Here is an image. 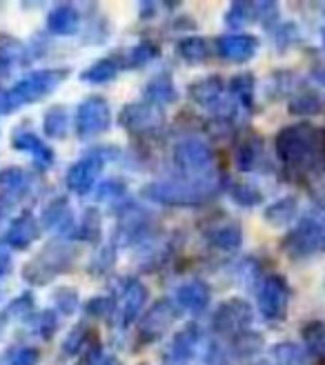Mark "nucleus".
<instances>
[{
    "label": "nucleus",
    "mask_w": 325,
    "mask_h": 365,
    "mask_svg": "<svg viewBox=\"0 0 325 365\" xmlns=\"http://www.w3.org/2000/svg\"><path fill=\"white\" fill-rule=\"evenodd\" d=\"M274 150L290 172H312L325 165V132L310 123H294L279 130Z\"/></svg>",
    "instance_id": "obj_1"
},
{
    "label": "nucleus",
    "mask_w": 325,
    "mask_h": 365,
    "mask_svg": "<svg viewBox=\"0 0 325 365\" xmlns=\"http://www.w3.org/2000/svg\"><path fill=\"white\" fill-rule=\"evenodd\" d=\"M223 190V178H205V180H192V178H162L152 180L140 190V196L156 205L165 207H198L210 203L212 198L219 196Z\"/></svg>",
    "instance_id": "obj_2"
},
{
    "label": "nucleus",
    "mask_w": 325,
    "mask_h": 365,
    "mask_svg": "<svg viewBox=\"0 0 325 365\" xmlns=\"http://www.w3.org/2000/svg\"><path fill=\"white\" fill-rule=\"evenodd\" d=\"M69 76V69L65 67H51V69H36L31 74L23 76L14 87H9L3 94L0 112L9 114L31 103H41L45 96L53 94L61 83Z\"/></svg>",
    "instance_id": "obj_3"
},
{
    "label": "nucleus",
    "mask_w": 325,
    "mask_h": 365,
    "mask_svg": "<svg viewBox=\"0 0 325 365\" xmlns=\"http://www.w3.org/2000/svg\"><path fill=\"white\" fill-rule=\"evenodd\" d=\"M78 259V250L69 241H53L47 243L31 261H27L21 269L25 283L33 287L49 285L58 274H65L74 267Z\"/></svg>",
    "instance_id": "obj_4"
},
{
    "label": "nucleus",
    "mask_w": 325,
    "mask_h": 365,
    "mask_svg": "<svg viewBox=\"0 0 325 365\" xmlns=\"http://www.w3.org/2000/svg\"><path fill=\"white\" fill-rule=\"evenodd\" d=\"M172 163L174 170L180 178H192V180H205L216 178L219 170H216V156L212 148L196 136L183 138L174 145L172 150Z\"/></svg>",
    "instance_id": "obj_5"
},
{
    "label": "nucleus",
    "mask_w": 325,
    "mask_h": 365,
    "mask_svg": "<svg viewBox=\"0 0 325 365\" xmlns=\"http://www.w3.org/2000/svg\"><path fill=\"white\" fill-rule=\"evenodd\" d=\"M281 250L290 259H308L319 252H325V216L323 214L303 216L301 221L285 234Z\"/></svg>",
    "instance_id": "obj_6"
},
{
    "label": "nucleus",
    "mask_w": 325,
    "mask_h": 365,
    "mask_svg": "<svg viewBox=\"0 0 325 365\" xmlns=\"http://www.w3.org/2000/svg\"><path fill=\"white\" fill-rule=\"evenodd\" d=\"M118 156V152H110V148H92L89 152H85L74 165H69L65 182H67V190L74 192L78 196H87L96 187V180L100 176L103 165L110 158Z\"/></svg>",
    "instance_id": "obj_7"
},
{
    "label": "nucleus",
    "mask_w": 325,
    "mask_h": 365,
    "mask_svg": "<svg viewBox=\"0 0 325 365\" xmlns=\"http://www.w3.org/2000/svg\"><path fill=\"white\" fill-rule=\"evenodd\" d=\"M290 299H292V287L283 274H269V277H265L257 292L259 312L269 323H279L287 317Z\"/></svg>",
    "instance_id": "obj_8"
},
{
    "label": "nucleus",
    "mask_w": 325,
    "mask_h": 365,
    "mask_svg": "<svg viewBox=\"0 0 325 365\" xmlns=\"http://www.w3.org/2000/svg\"><path fill=\"white\" fill-rule=\"evenodd\" d=\"M180 312L178 305L172 299H160L154 305H150L143 317L138 319V332H136V343L138 345H152L158 339L167 334L170 327L178 321Z\"/></svg>",
    "instance_id": "obj_9"
},
{
    "label": "nucleus",
    "mask_w": 325,
    "mask_h": 365,
    "mask_svg": "<svg viewBox=\"0 0 325 365\" xmlns=\"http://www.w3.org/2000/svg\"><path fill=\"white\" fill-rule=\"evenodd\" d=\"M252 321H254V309H252V305L241 297H232L214 309L212 330L216 336L234 339L237 334L249 330Z\"/></svg>",
    "instance_id": "obj_10"
},
{
    "label": "nucleus",
    "mask_w": 325,
    "mask_h": 365,
    "mask_svg": "<svg viewBox=\"0 0 325 365\" xmlns=\"http://www.w3.org/2000/svg\"><path fill=\"white\" fill-rule=\"evenodd\" d=\"M118 125L132 136H152L158 134L160 127L165 125V114H162L160 107L148 101H136L120 109Z\"/></svg>",
    "instance_id": "obj_11"
},
{
    "label": "nucleus",
    "mask_w": 325,
    "mask_h": 365,
    "mask_svg": "<svg viewBox=\"0 0 325 365\" xmlns=\"http://www.w3.org/2000/svg\"><path fill=\"white\" fill-rule=\"evenodd\" d=\"M112 109L103 96H87L76 109V134L78 138H92L110 130Z\"/></svg>",
    "instance_id": "obj_12"
},
{
    "label": "nucleus",
    "mask_w": 325,
    "mask_h": 365,
    "mask_svg": "<svg viewBox=\"0 0 325 365\" xmlns=\"http://www.w3.org/2000/svg\"><path fill=\"white\" fill-rule=\"evenodd\" d=\"M41 227L47 232L58 234L63 241H74L78 221L71 210V203L67 196H56L41 212Z\"/></svg>",
    "instance_id": "obj_13"
},
{
    "label": "nucleus",
    "mask_w": 325,
    "mask_h": 365,
    "mask_svg": "<svg viewBox=\"0 0 325 365\" xmlns=\"http://www.w3.org/2000/svg\"><path fill=\"white\" fill-rule=\"evenodd\" d=\"M120 294H123V305L116 314V327L118 330H128L145 312L150 289L140 279H128L125 283H120Z\"/></svg>",
    "instance_id": "obj_14"
},
{
    "label": "nucleus",
    "mask_w": 325,
    "mask_h": 365,
    "mask_svg": "<svg viewBox=\"0 0 325 365\" xmlns=\"http://www.w3.org/2000/svg\"><path fill=\"white\" fill-rule=\"evenodd\" d=\"M216 53L229 63H245L249 58H254V53L259 51V38L252 34H225L219 36L214 43Z\"/></svg>",
    "instance_id": "obj_15"
},
{
    "label": "nucleus",
    "mask_w": 325,
    "mask_h": 365,
    "mask_svg": "<svg viewBox=\"0 0 325 365\" xmlns=\"http://www.w3.org/2000/svg\"><path fill=\"white\" fill-rule=\"evenodd\" d=\"M201 336V327L196 323H187L183 330H178L172 336L165 352H162V359H165V363H190L196 356Z\"/></svg>",
    "instance_id": "obj_16"
},
{
    "label": "nucleus",
    "mask_w": 325,
    "mask_h": 365,
    "mask_svg": "<svg viewBox=\"0 0 325 365\" xmlns=\"http://www.w3.org/2000/svg\"><path fill=\"white\" fill-rule=\"evenodd\" d=\"M41 221L36 218L31 212H21L14 221L9 223L7 232H5V245L16 250V252H23L27 250L33 241L41 239Z\"/></svg>",
    "instance_id": "obj_17"
},
{
    "label": "nucleus",
    "mask_w": 325,
    "mask_h": 365,
    "mask_svg": "<svg viewBox=\"0 0 325 365\" xmlns=\"http://www.w3.org/2000/svg\"><path fill=\"white\" fill-rule=\"evenodd\" d=\"M212 299V287L203 279H190L180 283L174 292V301L178 307L187 309L192 314H201L207 309Z\"/></svg>",
    "instance_id": "obj_18"
},
{
    "label": "nucleus",
    "mask_w": 325,
    "mask_h": 365,
    "mask_svg": "<svg viewBox=\"0 0 325 365\" xmlns=\"http://www.w3.org/2000/svg\"><path fill=\"white\" fill-rule=\"evenodd\" d=\"M225 81L221 76H205V78H198L187 87V96L192 103L201 105L210 112H214L227 96H225Z\"/></svg>",
    "instance_id": "obj_19"
},
{
    "label": "nucleus",
    "mask_w": 325,
    "mask_h": 365,
    "mask_svg": "<svg viewBox=\"0 0 325 365\" xmlns=\"http://www.w3.org/2000/svg\"><path fill=\"white\" fill-rule=\"evenodd\" d=\"M11 148L16 152H23V154H29L36 163H38L41 168H49L53 163V150L49 145L36 134V132H29V130H18L14 132L11 136Z\"/></svg>",
    "instance_id": "obj_20"
},
{
    "label": "nucleus",
    "mask_w": 325,
    "mask_h": 365,
    "mask_svg": "<svg viewBox=\"0 0 325 365\" xmlns=\"http://www.w3.org/2000/svg\"><path fill=\"white\" fill-rule=\"evenodd\" d=\"M205 239L219 252L232 254V252L241 250V245H243V230L237 221H223L219 225H212L205 232Z\"/></svg>",
    "instance_id": "obj_21"
},
{
    "label": "nucleus",
    "mask_w": 325,
    "mask_h": 365,
    "mask_svg": "<svg viewBox=\"0 0 325 365\" xmlns=\"http://www.w3.org/2000/svg\"><path fill=\"white\" fill-rule=\"evenodd\" d=\"M47 29L53 36H74L81 31V11L69 5H56L47 14Z\"/></svg>",
    "instance_id": "obj_22"
},
{
    "label": "nucleus",
    "mask_w": 325,
    "mask_h": 365,
    "mask_svg": "<svg viewBox=\"0 0 325 365\" xmlns=\"http://www.w3.org/2000/svg\"><path fill=\"white\" fill-rule=\"evenodd\" d=\"M265 160V143L259 134L245 136L237 148V168L241 172H257Z\"/></svg>",
    "instance_id": "obj_23"
},
{
    "label": "nucleus",
    "mask_w": 325,
    "mask_h": 365,
    "mask_svg": "<svg viewBox=\"0 0 325 365\" xmlns=\"http://www.w3.org/2000/svg\"><path fill=\"white\" fill-rule=\"evenodd\" d=\"M31 192V174L23 168L0 170V194L11 198L14 203Z\"/></svg>",
    "instance_id": "obj_24"
},
{
    "label": "nucleus",
    "mask_w": 325,
    "mask_h": 365,
    "mask_svg": "<svg viewBox=\"0 0 325 365\" xmlns=\"http://www.w3.org/2000/svg\"><path fill=\"white\" fill-rule=\"evenodd\" d=\"M299 216V198L296 196H283L277 198L274 203H269L263 212V218L267 225L272 227H285L292 225Z\"/></svg>",
    "instance_id": "obj_25"
},
{
    "label": "nucleus",
    "mask_w": 325,
    "mask_h": 365,
    "mask_svg": "<svg viewBox=\"0 0 325 365\" xmlns=\"http://www.w3.org/2000/svg\"><path fill=\"white\" fill-rule=\"evenodd\" d=\"M265 348V339L261 332L257 330H245L241 334H237L234 339H229V354L239 361H249L257 354H261V350Z\"/></svg>",
    "instance_id": "obj_26"
},
{
    "label": "nucleus",
    "mask_w": 325,
    "mask_h": 365,
    "mask_svg": "<svg viewBox=\"0 0 325 365\" xmlns=\"http://www.w3.org/2000/svg\"><path fill=\"white\" fill-rule=\"evenodd\" d=\"M145 101L156 105V107H165L178 101V89L172 81L170 74H158L145 85Z\"/></svg>",
    "instance_id": "obj_27"
},
{
    "label": "nucleus",
    "mask_w": 325,
    "mask_h": 365,
    "mask_svg": "<svg viewBox=\"0 0 325 365\" xmlns=\"http://www.w3.org/2000/svg\"><path fill=\"white\" fill-rule=\"evenodd\" d=\"M254 91H257V78L252 71H243V74L232 76L227 83V94L243 109L254 107Z\"/></svg>",
    "instance_id": "obj_28"
},
{
    "label": "nucleus",
    "mask_w": 325,
    "mask_h": 365,
    "mask_svg": "<svg viewBox=\"0 0 325 365\" xmlns=\"http://www.w3.org/2000/svg\"><path fill=\"white\" fill-rule=\"evenodd\" d=\"M176 51L185 63L198 65V63H203V61L210 58L212 45H210L207 38H203V36H185V38H180L176 43Z\"/></svg>",
    "instance_id": "obj_29"
},
{
    "label": "nucleus",
    "mask_w": 325,
    "mask_h": 365,
    "mask_svg": "<svg viewBox=\"0 0 325 365\" xmlns=\"http://www.w3.org/2000/svg\"><path fill=\"white\" fill-rule=\"evenodd\" d=\"M74 241H85V243H92V245H98L103 241V216L96 207H87L83 212V218L78 221Z\"/></svg>",
    "instance_id": "obj_30"
},
{
    "label": "nucleus",
    "mask_w": 325,
    "mask_h": 365,
    "mask_svg": "<svg viewBox=\"0 0 325 365\" xmlns=\"http://www.w3.org/2000/svg\"><path fill=\"white\" fill-rule=\"evenodd\" d=\"M92 336H94V332L89 330L87 323H76L67 332V336L63 339V345H61L63 356H67V359H78L83 354V350L87 348V343L92 341Z\"/></svg>",
    "instance_id": "obj_31"
},
{
    "label": "nucleus",
    "mask_w": 325,
    "mask_h": 365,
    "mask_svg": "<svg viewBox=\"0 0 325 365\" xmlns=\"http://www.w3.org/2000/svg\"><path fill=\"white\" fill-rule=\"evenodd\" d=\"M303 345L310 356L325 361V321H310L301 330Z\"/></svg>",
    "instance_id": "obj_32"
},
{
    "label": "nucleus",
    "mask_w": 325,
    "mask_h": 365,
    "mask_svg": "<svg viewBox=\"0 0 325 365\" xmlns=\"http://www.w3.org/2000/svg\"><path fill=\"white\" fill-rule=\"evenodd\" d=\"M118 76V63L112 58H100L94 65H89L87 69L81 71V81L89 85H103L112 83Z\"/></svg>",
    "instance_id": "obj_33"
},
{
    "label": "nucleus",
    "mask_w": 325,
    "mask_h": 365,
    "mask_svg": "<svg viewBox=\"0 0 325 365\" xmlns=\"http://www.w3.org/2000/svg\"><path fill=\"white\" fill-rule=\"evenodd\" d=\"M43 130L49 138H65L69 130V112L65 105H51L45 118H43Z\"/></svg>",
    "instance_id": "obj_34"
},
{
    "label": "nucleus",
    "mask_w": 325,
    "mask_h": 365,
    "mask_svg": "<svg viewBox=\"0 0 325 365\" xmlns=\"http://www.w3.org/2000/svg\"><path fill=\"white\" fill-rule=\"evenodd\" d=\"M272 359L277 365H310V354L292 341L277 343L272 348Z\"/></svg>",
    "instance_id": "obj_35"
},
{
    "label": "nucleus",
    "mask_w": 325,
    "mask_h": 365,
    "mask_svg": "<svg viewBox=\"0 0 325 365\" xmlns=\"http://www.w3.org/2000/svg\"><path fill=\"white\" fill-rule=\"evenodd\" d=\"M116 254H118V247L114 243H105L100 245L94 257L89 259L87 263V272L92 274V277H105V274H110L116 265Z\"/></svg>",
    "instance_id": "obj_36"
},
{
    "label": "nucleus",
    "mask_w": 325,
    "mask_h": 365,
    "mask_svg": "<svg viewBox=\"0 0 325 365\" xmlns=\"http://www.w3.org/2000/svg\"><path fill=\"white\" fill-rule=\"evenodd\" d=\"M287 109H290L292 116H314L323 109V103H321V96L316 94V91L303 89L290 98Z\"/></svg>",
    "instance_id": "obj_37"
},
{
    "label": "nucleus",
    "mask_w": 325,
    "mask_h": 365,
    "mask_svg": "<svg viewBox=\"0 0 325 365\" xmlns=\"http://www.w3.org/2000/svg\"><path fill=\"white\" fill-rule=\"evenodd\" d=\"M257 21V3H247V0H237L225 11V25L232 29L245 27L247 23Z\"/></svg>",
    "instance_id": "obj_38"
},
{
    "label": "nucleus",
    "mask_w": 325,
    "mask_h": 365,
    "mask_svg": "<svg viewBox=\"0 0 325 365\" xmlns=\"http://www.w3.org/2000/svg\"><path fill=\"white\" fill-rule=\"evenodd\" d=\"M229 196L241 207H257L265 200L263 192L252 182H229Z\"/></svg>",
    "instance_id": "obj_39"
},
{
    "label": "nucleus",
    "mask_w": 325,
    "mask_h": 365,
    "mask_svg": "<svg viewBox=\"0 0 325 365\" xmlns=\"http://www.w3.org/2000/svg\"><path fill=\"white\" fill-rule=\"evenodd\" d=\"M160 56V47L152 41L136 43L128 53H125V65L128 67H143Z\"/></svg>",
    "instance_id": "obj_40"
},
{
    "label": "nucleus",
    "mask_w": 325,
    "mask_h": 365,
    "mask_svg": "<svg viewBox=\"0 0 325 365\" xmlns=\"http://www.w3.org/2000/svg\"><path fill=\"white\" fill-rule=\"evenodd\" d=\"M85 314L92 319H114L118 314V305L114 294H98L85 303Z\"/></svg>",
    "instance_id": "obj_41"
},
{
    "label": "nucleus",
    "mask_w": 325,
    "mask_h": 365,
    "mask_svg": "<svg viewBox=\"0 0 325 365\" xmlns=\"http://www.w3.org/2000/svg\"><path fill=\"white\" fill-rule=\"evenodd\" d=\"M27 323L33 327V332L43 341H51L58 330V312L56 309H43V312H36Z\"/></svg>",
    "instance_id": "obj_42"
},
{
    "label": "nucleus",
    "mask_w": 325,
    "mask_h": 365,
    "mask_svg": "<svg viewBox=\"0 0 325 365\" xmlns=\"http://www.w3.org/2000/svg\"><path fill=\"white\" fill-rule=\"evenodd\" d=\"M78 307H81V294L76 287L63 285L53 289V309H56L58 314L69 317V314H74Z\"/></svg>",
    "instance_id": "obj_43"
},
{
    "label": "nucleus",
    "mask_w": 325,
    "mask_h": 365,
    "mask_svg": "<svg viewBox=\"0 0 325 365\" xmlns=\"http://www.w3.org/2000/svg\"><path fill=\"white\" fill-rule=\"evenodd\" d=\"M23 61H25V45H21L18 41L0 43V76H7Z\"/></svg>",
    "instance_id": "obj_44"
},
{
    "label": "nucleus",
    "mask_w": 325,
    "mask_h": 365,
    "mask_svg": "<svg viewBox=\"0 0 325 365\" xmlns=\"http://www.w3.org/2000/svg\"><path fill=\"white\" fill-rule=\"evenodd\" d=\"M5 312L9 314V319L14 321H23L27 323L33 314H36V299L33 294H29V292H25V294L21 297H16L7 307H5Z\"/></svg>",
    "instance_id": "obj_45"
},
{
    "label": "nucleus",
    "mask_w": 325,
    "mask_h": 365,
    "mask_svg": "<svg viewBox=\"0 0 325 365\" xmlns=\"http://www.w3.org/2000/svg\"><path fill=\"white\" fill-rule=\"evenodd\" d=\"M128 194V185L123 178H105L98 190H96V200H105V203H120V198Z\"/></svg>",
    "instance_id": "obj_46"
},
{
    "label": "nucleus",
    "mask_w": 325,
    "mask_h": 365,
    "mask_svg": "<svg viewBox=\"0 0 325 365\" xmlns=\"http://www.w3.org/2000/svg\"><path fill=\"white\" fill-rule=\"evenodd\" d=\"M41 350L38 348H18L9 350L5 356V365H38Z\"/></svg>",
    "instance_id": "obj_47"
},
{
    "label": "nucleus",
    "mask_w": 325,
    "mask_h": 365,
    "mask_svg": "<svg viewBox=\"0 0 325 365\" xmlns=\"http://www.w3.org/2000/svg\"><path fill=\"white\" fill-rule=\"evenodd\" d=\"M257 21L267 27V29H272L277 27V21H279V5L272 3V0H265V3H257Z\"/></svg>",
    "instance_id": "obj_48"
},
{
    "label": "nucleus",
    "mask_w": 325,
    "mask_h": 365,
    "mask_svg": "<svg viewBox=\"0 0 325 365\" xmlns=\"http://www.w3.org/2000/svg\"><path fill=\"white\" fill-rule=\"evenodd\" d=\"M205 365H229V348H223L219 341H210L207 350H205Z\"/></svg>",
    "instance_id": "obj_49"
},
{
    "label": "nucleus",
    "mask_w": 325,
    "mask_h": 365,
    "mask_svg": "<svg viewBox=\"0 0 325 365\" xmlns=\"http://www.w3.org/2000/svg\"><path fill=\"white\" fill-rule=\"evenodd\" d=\"M103 345L98 341V336L94 334L92 341L87 343V348L83 350V354L78 356V365H98L103 361Z\"/></svg>",
    "instance_id": "obj_50"
},
{
    "label": "nucleus",
    "mask_w": 325,
    "mask_h": 365,
    "mask_svg": "<svg viewBox=\"0 0 325 365\" xmlns=\"http://www.w3.org/2000/svg\"><path fill=\"white\" fill-rule=\"evenodd\" d=\"M274 38H277V45L279 49H285L287 45H292L296 38H299V29L294 23H283V25H277L274 29Z\"/></svg>",
    "instance_id": "obj_51"
},
{
    "label": "nucleus",
    "mask_w": 325,
    "mask_h": 365,
    "mask_svg": "<svg viewBox=\"0 0 325 365\" xmlns=\"http://www.w3.org/2000/svg\"><path fill=\"white\" fill-rule=\"evenodd\" d=\"M158 3H154V0H143V3H138V16L140 18H154L158 14Z\"/></svg>",
    "instance_id": "obj_52"
},
{
    "label": "nucleus",
    "mask_w": 325,
    "mask_h": 365,
    "mask_svg": "<svg viewBox=\"0 0 325 365\" xmlns=\"http://www.w3.org/2000/svg\"><path fill=\"white\" fill-rule=\"evenodd\" d=\"M312 200H314V205H316L319 214H323V216H325V185H321V187L312 190Z\"/></svg>",
    "instance_id": "obj_53"
},
{
    "label": "nucleus",
    "mask_w": 325,
    "mask_h": 365,
    "mask_svg": "<svg viewBox=\"0 0 325 365\" xmlns=\"http://www.w3.org/2000/svg\"><path fill=\"white\" fill-rule=\"evenodd\" d=\"M14 207V200L11 198H7V196H3L0 194V221H5L7 218V214H9V210Z\"/></svg>",
    "instance_id": "obj_54"
},
{
    "label": "nucleus",
    "mask_w": 325,
    "mask_h": 365,
    "mask_svg": "<svg viewBox=\"0 0 325 365\" xmlns=\"http://www.w3.org/2000/svg\"><path fill=\"white\" fill-rule=\"evenodd\" d=\"M11 269V259L7 252H0V279L5 277V274Z\"/></svg>",
    "instance_id": "obj_55"
},
{
    "label": "nucleus",
    "mask_w": 325,
    "mask_h": 365,
    "mask_svg": "<svg viewBox=\"0 0 325 365\" xmlns=\"http://www.w3.org/2000/svg\"><path fill=\"white\" fill-rule=\"evenodd\" d=\"M9 321H11V319H9V314L3 309V312H0V336H3V332H5V327H7V323H9Z\"/></svg>",
    "instance_id": "obj_56"
},
{
    "label": "nucleus",
    "mask_w": 325,
    "mask_h": 365,
    "mask_svg": "<svg viewBox=\"0 0 325 365\" xmlns=\"http://www.w3.org/2000/svg\"><path fill=\"white\" fill-rule=\"evenodd\" d=\"M314 78H316L321 85H325V65H321V67L314 69Z\"/></svg>",
    "instance_id": "obj_57"
},
{
    "label": "nucleus",
    "mask_w": 325,
    "mask_h": 365,
    "mask_svg": "<svg viewBox=\"0 0 325 365\" xmlns=\"http://www.w3.org/2000/svg\"><path fill=\"white\" fill-rule=\"evenodd\" d=\"M98 365H120V361L116 356H105Z\"/></svg>",
    "instance_id": "obj_58"
},
{
    "label": "nucleus",
    "mask_w": 325,
    "mask_h": 365,
    "mask_svg": "<svg viewBox=\"0 0 325 365\" xmlns=\"http://www.w3.org/2000/svg\"><path fill=\"white\" fill-rule=\"evenodd\" d=\"M321 41H323V45H325V25H323V29H321Z\"/></svg>",
    "instance_id": "obj_59"
},
{
    "label": "nucleus",
    "mask_w": 325,
    "mask_h": 365,
    "mask_svg": "<svg viewBox=\"0 0 325 365\" xmlns=\"http://www.w3.org/2000/svg\"><path fill=\"white\" fill-rule=\"evenodd\" d=\"M165 365H192V363H165Z\"/></svg>",
    "instance_id": "obj_60"
},
{
    "label": "nucleus",
    "mask_w": 325,
    "mask_h": 365,
    "mask_svg": "<svg viewBox=\"0 0 325 365\" xmlns=\"http://www.w3.org/2000/svg\"><path fill=\"white\" fill-rule=\"evenodd\" d=\"M0 103H3V91H0Z\"/></svg>",
    "instance_id": "obj_61"
},
{
    "label": "nucleus",
    "mask_w": 325,
    "mask_h": 365,
    "mask_svg": "<svg viewBox=\"0 0 325 365\" xmlns=\"http://www.w3.org/2000/svg\"><path fill=\"white\" fill-rule=\"evenodd\" d=\"M138 365H150V363H138Z\"/></svg>",
    "instance_id": "obj_62"
},
{
    "label": "nucleus",
    "mask_w": 325,
    "mask_h": 365,
    "mask_svg": "<svg viewBox=\"0 0 325 365\" xmlns=\"http://www.w3.org/2000/svg\"><path fill=\"white\" fill-rule=\"evenodd\" d=\"M0 297H3V292H0Z\"/></svg>",
    "instance_id": "obj_63"
}]
</instances>
